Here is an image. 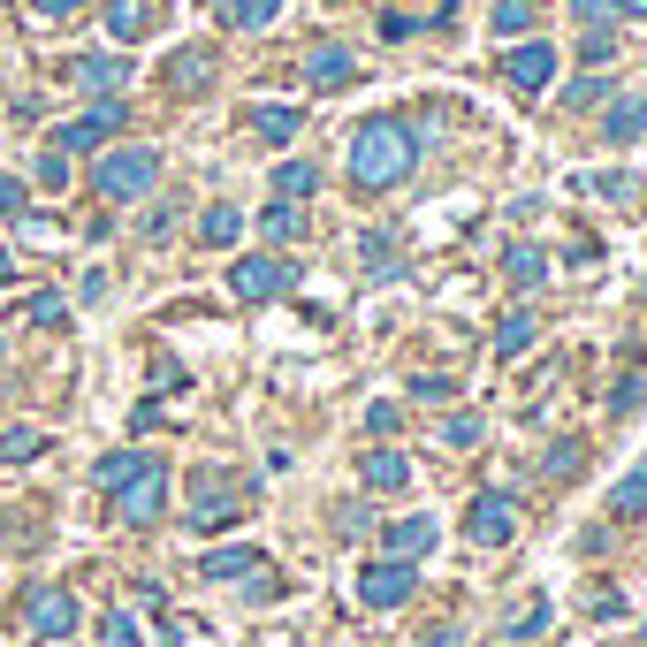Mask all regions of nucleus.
<instances>
[{"mask_svg": "<svg viewBox=\"0 0 647 647\" xmlns=\"http://www.w3.org/2000/svg\"><path fill=\"white\" fill-rule=\"evenodd\" d=\"M419 161V130L404 115H366L350 130V183L358 190H396Z\"/></svg>", "mask_w": 647, "mask_h": 647, "instance_id": "f257e3e1", "label": "nucleus"}, {"mask_svg": "<svg viewBox=\"0 0 647 647\" xmlns=\"http://www.w3.org/2000/svg\"><path fill=\"white\" fill-rule=\"evenodd\" d=\"M153 183H161V153L153 146H123V153H107V161L92 167V190L100 198H138Z\"/></svg>", "mask_w": 647, "mask_h": 647, "instance_id": "f03ea898", "label": "nucleus"}, {"mask_svg": "<svg viewBox=\"0 0 647 647\" xmlns=\"http://www.w3.org/2000/svg\"><path fill=\"white\" fill-rule=\"evenodd\" d=\"M298 282V267L290 259H275V252H252V259H236L229 267V290L244 298V305H267V298H282Z\"/></svg>", "mask_w": 647, "mask_h": 647, "instance_id": "7ed1b4c3", "label": "nucleus"}, {"mask_svg": "<svg viewBox=\"0 0 647 647\" xmlns=\"http://www.w3.org/2000/svg\"><path fill=\"white\" fill-rule=\"evenodd\" d=\"M236 518H244V487L229 481V473H198L190 525H198V533H221V525H236Z\"/></svg>", "mask_w": 647, "mask_h": 647, "instance_id": "20e7f679", "label": "nucleus"}, {"mask_svg": "<svg viewBox=\"0 0 647 647\" xmlns=\"http://www.w3.org/2000/svg\"><path fill=\"white\" fill-rule=\"evenodd\" d=\"M412 587H419V571H412L404 556H389V564H366V571H358V602H366V610H404V602H412Z\"/></svg>", "mask_w": 647, "mask_h": 647, "instance_id": "39448f33", "label": "nucleus"}, {"mask_svg": "<svg viewBox=\"0 0 647 647\" xmlns=\"http://www.w3.org/2000/svg\"><path fill=\"white\" fill-rule=\"evenodd\" d=\"M115 510H123V525H153V518H161V510H167V465H161V458H153L138 481L115 487Z\"/></svg>", "mask_w": 647, "mask_h": 647, "instance_id": "423d86ee", "label": "nucleus"}, {"mask_svg": "<svg viewBox=\"0 0 647 647\" xmlns=\"http://www.w3.org/2000/svg\"><path fill=\"white\" fill-rule=\"evenodd\" d=\"M23 625H31L38 640L77 633V594H69V587H31V594H23Z\"/></svg>", "mask_w": 647, "mask_h": 647, "instance_id": "0eeeda50", "label": "nucleus"}, {"mask_svg": "<svg viewBox=\"0 0 647 647\" xmlns=\"http://www.w3.org/2000/svg\"><path fill=\"white\" fill-rule=\"evenodd\" d=\"M465 533L481 541V548H510V533H518V495H473V510H465Z\"/></svg>", "mask_w": 647, "mask_h": 647, "instance_id": "6e6552de", "label": "nucleus"}, {"mask_svg": "<svg viewBox=\"0 0 647 647\" xmlns=\"http://www.w3.org/2000/svg\"><path fill=\"white\" fill-rule=\"evenodd\" d=\"M123 123H130V107H123V100H107V107H92V115L61 123V130H54V146H61V153H92V146H107Z\"/></svg>", "mask_w": 647, "mask_h": 647, "instance_id": "1a4fd4ad", "label": "nucleus"}, {"mask_svg": "<svg viewBox=\"0 0 647 647\" xmlns=\"http://www.w3.org/2000/svg\"><path fill=\"white\" fill-rule=\"evenodd\" d=\"M502 77H510L518 92H548V77H556V46H548V38L510 46V54H502Z\"/></svg>", "mask_w": 647, "mask_h": 647, "instance_id": "9d476101", "label": "nucleus"}, {"mask_svg": "<svg viewBox=\"0 0 647 647\" xmlns=\"http://www.w3.org/2000/svg\"><path fill=\"white\" fill-rule=\"evenodd\" d=\"M146 31H161V0H107V38L138 46Z\"/></svg>", "mask_w": 647, "mask_h": 647, "instance_id": "9b49d317", "label": "nucleus"}, {"mask_svg": "<svg viewBox=\"0 0 647 647\" xmlns=\"http://www.w3.org/2000/svg\"><path fill=\"white\" fill-rule=\"evenodd\" d=\"M161 84H167V92H206V84H213V46H183V54H167Z\"/></svg>", "mask_w": 647, "mask_h": 647, "instance_id": "f8f14e48", "label": "nucleus"}, {"mask_svg": "<svg viewBox=\"0 0 647 647\" xmlns=\"http://www.w3.org/2000/svg\"><path fill=\"white\" fill-rule=\"evenodd\" d=\"M350 77H358L350 46H313V54H305V84H313V92H343Z\"/></svg>", "mask_w": 647, "mask_h": 647, "instance_id": "ddd939ff", "label": "nucleus"}, {"mask_svg": "<svg viewBox=\"0 0 647 647\" xmlns=\"http://www.w3.org/2000/svg\"><path fill=\"white\" fill-rule=\"evenodd\" d=\"M358 481H366V487H381V495H396V487L412 481V458H404V450H366Z\"/></svg>", "mask_w": 647, "mask_h": 647, "instance_id": "4468645a", "label": "nucleus"}, {"mask_svg": "<svg viewBox=\"0 0 647 647\" xmlns=\"http://www.w3.org/2000/svg\"><path fill=\"white\" fill-rule=\"evenodd\" d=\"M389 556H404V564L435 556V518H396L389 525Z\"/></svg>", "mask_w": 647, "mask_h": 647, "instance_id": "2eb2a0df", "label": "nucleus"}, {"mask_svg": "<svg viewBox=\"0 0 647 647\" xmlns=\"http://www.w3.org/2000/svg\"><path fill=\"white\" fill-rule=\"evenodd\" d=\"M533 335H541V321H533L525 305H518V313H502V321H495V358H525V350H533Z\"/></svg>", "mask_w": 647, "mask_h": 647, "instance_id": "dca6fc26", "label": "nucleus"}, {"mask_svg": "<svg viewBox=\"0 0 647 647\" xmlns=\"http://www.w3.org/2000/svg\"><path fill=\"white\" fill-rule=\"evenodd\" d=\"M69 77H77L84 92H115V84H130V61H115V54H84Z\"/></svg>", "mask_w": 647, "mask_h": 647, "instance_id": "f3484780", "label": "nucleus"}, {"mask_svg": "<svg viewBox=\"0 0 647 647\" xmlns=\"http://www.w3.org/2000/svg\"><path fill=\"white\" fill-rule=\"evenodd\" d=\"M502 275H510L518 290H541V282H548V252H541V244H510V252H502Z\"/></svg>", "mask_w": 647, "mask_h": 647, "instance_id": "a211bd4d", "label": "nucleus"}, {"mask_svg": "<svg viewBox=\"0 0 647 647\" xmlns=\"http://www.w3.org/2000/svg\"><path fill=\"white\" fill-rule=\"evenodd\" d=\"M213 15H221L229 31H267V23L282 15V0H213Z\"/></svg>", "mask_w": 647, "mask_h": 647, "instance_id": "6ab92c4d", "label": "nucleus"}, {"mask_svg": "<svg viewBox=\"0 0 647 647\" xmlns=\"http://www.w3.org/2000/svg\"><path fill=\"white\" fill-rule=\"evenodd\" d=\"M236 236H244V213H236V206H206V213H198V244L229 252Z\"/></svg>", "mask_w": 647, "mask_h": 647, "instance_id": "aec40b11", "label": "nucleus"}, {"mask_svg": "<svg viewBox=\"0 0 647 647\" xmlns=\"http://www.w3.org/2000/svg\"><path fill=\"white\" fill-rule=\"evenodd\" d=\"M198 571H206V579H252V571H267V556H259V548H213Z\"/></svg>", "mask_w": 647, "mask_h": 647, "instance_id": "412c9836", "label": "nucleus"}, {"mask_svg": "<svg viewBox=\"0 0 647 647\" xmlns=\"http://www.w3.org/2000/svg\"><path fill=\"white\" fill-rule=\"evenodd\" d=\"M146 465H153L146 450H115V458H100V465H92V487H107V495H115L123 481H138Z\"/></svg>", "mask_w": 647, "mask_h": 647, "instance_id": "4be33fe9", "label": "nucleus"}, {"mask_svg": "<svg viewBox=\"0 0 647 647\" xmlns=\"http://www.w3.org/2000/svg\"><path fill=\"white\" fill-rule=\"evenodd\" d=\"M252 130H259L267 146H290V138L305 130V115H298V107H252Z\"/></svg>", "mask_w": 647, "mask_h": 647, "instance_id": "5701e85b", "label": "nucleus"}, {"mask_svg": "<svg viewBox=\"0 0 647 647\" xmlns=\"http://www.w3.org/2000/svg\"><path fill=\"white\" fill-rule=\"evenodd\" d=\"M313 190H321V167H313V161H282V167H275V198L298 206V198H313Z\"/></svg>", "mask_w": 647, "mask_h": 647, "instance_id": "b1692460", "label": "nucleus"}, {"mask_svg": "<svg viewBox=\"0 0 647 647\" xmlns=\"http://www.w3.org/2000/svg\"><path fill=\"white\" fill-rule=\"evenodd\" d=\"M358 259H366V275L389 282V275H396V236H389V229H366V236H358Z\"/></svg>", "mask_w": 647, "mask_h": 647, "instance_id": "393cba45", "label": "nucleus"}, {"mask_svg": "<svg viewBox=\"0 0 647 647\" xmlns=\"http://www.w3.org/2000/svg\"><path fill=\"white\" fill-rule=\"evenodd\" d=\"M647 510V465H633L625 481L610 487V518H640Z\"/></svg>", "mask_w": 647, "mask_h": 647, "instance_id": "a878e982", "label": "nucleus"}, {"mask_svg": "<svg viewBox=\"0 0 647 647\" xmlns=\"http://www.w3.org/2000/svg\"><path fill=\"white\" fill-rule=\"evenodd\" d=\"M579 61H587V69L617 61V15H610V23H587V38H579Z\"/></svg>", "mask_w": 647, "mask_h": 647, "instance_id": "bb28decb", "label": "nucleus"}, {"mask_svg": "<svg viewBox=\"0 0 647 647\" xmlns=\"http://www.w3.org/2000/svg\"><path fill=\"white\" fill-rule=\"evenodd\" d=\"M487 23H495V38H525L533 31V0H495Z\"/></svg>", "mask_w": 647, "mask_h": 647, "instance_id": "cd10ccee", "label": "nucleus"}, {"mask_svg": "<svg viewBox=\"0 0 647 647\" xmlns=\"http://www.w3.org/2000/svg\"><path fill=\"white\" fill-rule=\"evenodd\" d=\"M602 130H610V146H633V138H640V130H647V107H640V100H625V107H610V123H602Z\"/></svg>", "mask_w": 647, "mask_h": 647, "instance_id": "c85d7f7f", "label": "nucleus"}, {"mask_svg": "<svg viewBox=\"0 0 647 647\" xmlns=\"http://www.w3.org/2000/svg\"><path fill=\"white\" fill-rule=\"evenodd\" d=\"M259 229H267V236H275V244H290V236H298V229H305V213H298V206H290V198H275V206H267V213H259Z\"/></svg>", "mask_w": 647, "mask_h": 647, "instance_id": "c756f323", "label": "nucleus"}, {"mask_svg": "<svg viewBox=\"0 0 647 647\" xmlns=\"http://www.w3.org/2000/svg\"><path fill=\"white\" fill-rule=\"evenodd\" d=\"M579 465H587V442H556V450L541 458V473H548V481H579Z\"/></svg>", "mask_w": 647, "mask_h": 647, "instance_id": "7c9ffc66", "label": "nucleus"}, {"mask_svg": "<svg viewBox=\"0 0 647 647\" xmlns=\"http://www.w3.org/2000/svg\"><path fill=\"white\" fill-rule=\"evenodd\" d=\"M38 450H46L38 427H8V435H0V465H23V458H38Z\"/></svg>", "mask_w": 647, "mask_h": 647, "instance_id": "2f4dec72", "label": "nucleus"}, {"mask_svg": "<svg viewBox=\"0 0 647 647\" xmlns=\"http://www.w3.org/2000/svg\"><path fill=\"white\" fill-rule=\"evenodd\" d=\"M640 404H647V381H640V373H625V381L610 389V412H617V419H633Z\"/></svg>", "mask_w": 647, "mask_h": 647, "instance_id": "473e14b6", "label": "nucleus"}, {"mask_svg": "<svg viewBox=\"0 0 647 647\" xmlns=\"http://www.w3.org/2000/svg\"><path fill=\"white\" fill-rule=\"evenodd\" d=\"M548 633V602H525L518 617H510V640H541Z\"/></svg>", "mask_w": 647, "mask_h": 647, "instance_id": "72a5a7b5", "label": "nucleus"}, {"mask_svg": "<svg viewBox=\"0 0 647 647\" xmlns=\"http://www.w3.org/2000/svg\"><path fill=\"white\" fill-rule=\"evenodd\" d=\"M23 321H38V327H61V321H69V305H61L54 290H38V298L23 305Z\"/></svg>", "mask_w": 647, "mask_h": 647, "instance_id": "f704fd0d", "label": "nucleus"}, {"mask_svg": "<svg viewBox=\"0 0 647 647\" xmlns=\"http://www.w3.org/2000/svg\"><path fill=\"white\" fill-rule=\"evenodd\" d=\"M412 396H419V404H450V396H458V381H450V373H419V381H412Z\"/></svg>", "mask_w": 647, "mask_h": 647, "instance_id": "c9c22d12", "label": "nucleus"}, {"mask_svg": "<svg viewBox=\"0 0 647 647\" xmlns=\"http://www.w3.org/2000/svg\"><path fill=\"white\" fill-rule=\"evenodd\" d=\"M442 442H450V450H473V442H481V419H473V412H458V419L442 427Z\"/></svg>", "mask_w": 647, "mask_h": 647, "instance_id": "e433bc0d", "label": "nucleus"}, {"mask_svg": "<svg viewBox=\"0 0 647 647\" xmlns=\"http://www.w3.org/2000/svg\"><path fill=\"white\" fill-rule=\"evenodd\" d=\"M100 640H107V647H138V625L115 610V617H100Z\"/></svg>", "mask_w": 647, "mask_h": 647, "instance_id": "4c0bfd02", "label": "nucleus"}, {"mask_svg": "<svg viewBox=\"0 0 647 647\" xmlns=\"http://www.w3.org/2000/svg\"><path fill=\"white\" fill-rule=\"evenodd\" d=\"M587 190H602V198H633V175H617V167H602V175H587Z\"/></svg>", "mask_w": 647, "mask_h": 647, "instance_id": "58836bf2", "label": "nucleus"}, {"mask_svg": "<svg viewBox=\"0 0 647 647\" xmlns=\"http://www.w3.org/2000/svg\"><path fill=\"white\" fill-rule=\"evenodd\" d=\"M38 183H46V190H61V183H69V153H61V146L38 161Z\"/></svg>", "mask_w": 647, "mask_h": 647, "instance_id": "ea45409f", "label": "nucleus"}, {"mask_svg": "<svg viewBox=\"0 0 647 647\" xmlns=\"http://www.w3.org/2000/svg\"><path fill=\"white\" fill-rule=\"evenodd\" d=\"M594 100H602V77H579V84L564 92V107H594Z\"/></svg>", "mask_w": 647, "mask_h": 647, "instance_id": "a19ab883", "label": "nucleus"}, {"mask_svg": "<svg viewBox=\"0 0 647 647\" xmlns=\"http://www.w3.org/2000/svg\"><path fill=\"white\" fill-rule=\"evenodd\" d=\"M396 419H404L396 404H373V412H366V427H373V435H396Z\"/></svg>", "mask_w": 647, "mask_h": 647, "instance_id": "79ce46f5", "label": "nucleus"}, {"mask_svg": "<svg viewBox=\"0 0 647 647\" xmlns=\"http://www.w3.org/2000/svg\"><path fill=\"white\" fill-rule=\"evenodd\" d=\"M587 610H594V617H625V594H617V587H602V594H594Z\"/></svg>", "mask_w": 647, "mask_h": 647, "instance_id": "37998d69", "label": "nucleus"}, {"mask_svg": "<svg viewBox=\"0 0 647 647\" xmlns=\"http://www.w3.org/2000/svg\"><path fill=\"white\" fill-rule=\"evenodd\" d=\"M419 647H465V633L458 625H435V633H419Z\"/></svg>", "mask_w": 647, "mask_h": 647, "instance_id": "c03bdc74", "label": "nucleus"}, {"mask_svg": "<svg viewBox=\"0 0 647 647\" xmlns=\"http://www.w3.org/2000/svg\"><path fill=\"white\" fill-rule=\"evenodd\" d=\"M0 213H23V183L15 175H0Z\"/></svg>", "mask_w": 647, "mask_h": 647, "instance_id": "a18cd8bd", "label": "nucleus"}, {"mask_svg": "<svg viewBox=\"0 0 647 647\" xmlns=\"http://www.w3.org/2000/svg\"><path fill=\"white\" fill-rule=\"evenodd\" d=\"M571 8H579V15H587V23H610V15H617V8H610V0H571Z\"/></svg>", "mask_w": 647, "mask_h": 647, "instance_id": "49530a36", "label": "nucleus"}, {"mask_svg": "<svg viewBox=\"0 0 647 647\" xmlns=\"http://www.w3.org/2000/svg\"><path fill=\"white\" fill-rule=\"evenodd\" d=\"M31 8H38V15H69L77 0H31Z\"/></svg>", "mask_w": 647, "mask_h": 647, "instance_id": "de8ad7c7", "label": "nucleus"}, {"mask_svg": "<svg viewBox=\"0 0 647 647\" xmlns=\"http://www.w3.org/2000/svg\"><path fill=\"white\" fill-rule=\"evenodd\" d=\"M610 8H617V15H647V0H610Z\"/></svg>", "mask_w": 647, "mask_h": 647, "instance_id": "09e8293b", "label": "nucleus"}, {"mask_svg": "<svg viewBox=\"0 0 647 647\" xmlns=\"http://www.w3.org/2000/svg\"><path fill=\"white\" fill-rule=\"evenodd\" d=\"M0 282H15V267H8V252H0Z\"/></svg>", "mask_w": 647, "mask_h": 647, "instance_id": "8fccbe9b", "label": "nucleus"}, {"mask_svg": "<svg viewBox=\"0 0 647 647\" xmlns=\"http://www.w3.org/2000/svg\"><path fill=\"white\" fill-rule=\"evenodd\" d=\"M640 640H647V625H640Z\"/></svg>", "mask_w": 647, "mask_h": 647, "instance_id": "3c124183", "label": "nucleus"}]
</instances>
